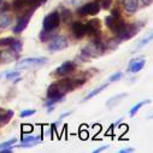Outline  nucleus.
<instances>
[{
	"label": "nucleus",
	"instance_id": "25",
	"mask_svg": "<svg viewBox=\"0 0 153 153\" xmlns=\"http://www.w3.org/2000/svg\"><path fill=\"white\" fill-rule=\"evenodd\" d=\"M24 7H27L25 0H15L13 1V9L15 10H21V9H24Z\"/></svg>",
	"mask_w": 153,
	"mask_h": 153
},
{
	"label": "nucleus",
	"instance_id": "22",
	"mask_svg": "<svg viewBox=\"0 0 153 153\" xmlns=\"http://www.w3.org/2000/svg\"><path fill=\"white\" fill-rule=\"evenodd\" d=\"M151 102V100H143V101H139L136 105H134L133 107H131V110L129 111V114H130V117H134L135 114L137 113V111L143 106V105H146V104H149Z\"/></svg>",
	"mask_w": 153,
	"mask_h": 153
},
{
	"label": "nucleus",
	"instance_id": "32",
	"mask_svg": "<svg viewBox=\"0 0 153 153\" xmlns=\"http://www.w3.org/2000/svg\"><path fill=\"white\" fill-rule=\"evenodd\" d=\"M34 130V127L31 124H23L22 126V131L23 133H31Z\"/></svg>",
	"mask_w": 153,
	"mask_h": 153
},
{
	"label": "nucleus",
	"instance_id": "33",
	"mask_svg": "<svg viewBox=\"0 0 153 153\" xmlns=\"http://www.w3.org/2000/svg\"><path fill=\"white\" fill-rule=\"evenodd\" d=\"M110 16H112V17H121L120 10H118V9H113V10L111 11V15H110Z\"/></svg>",
	"mask_w": 153,
	"mask_h": 153
},
{
	"label": "nucleus",
	"instance_id": "30",
	"mask_svg": "<svg viewBox=\"0 0 153 153\" xmlns=\"http://www.w3.org/2000/svg\"><path fill=\"white\" fill-rule=\"evenodd\" d=\"M151 40H152V34H149L148 36H146L143 40H141V42H140V44H137V48H140V47L145 46V45H146V44H148Z\"/></svg>",
	"mask_w": 153,
	"mask_h": 153
},
{
	"label": "nucleus",
	"instance_id": "26",
	"mask_svg": "<svg viewBox=\"0 0 153 153\" xmlns=\"http://www.w3.org/2000/svg\"><path fill=\"white\" fill-rule=\"evenodd\" d=\"M122 76H123V74L121 71L114 72L113 75H111L110 77H108V82H117V81H120L122 79Z\"/></svg>",
	"mask_w": 153,
	"mask_h": 153
},
{
	"label": "nucleus",
	"instance_id": "15",
	"mask_svg": "<svg viewBox=\"0 0 153 153\" xmlns=\"http://www.w3.org/2000/svg\"><path fill=\"white\" fill-rule=\"evenodd\" d=\"M122 4L128 13H135L139 9V0H123Z\"/></svg>",
	"mask_w": 153,
	"mask_h": 153
},
{
	"label": "nucleus",
	"instance_id": "34",
	"mask_svg": "<svg viewBox=\"0 0 153 153\" xmlns=\"http://www.w3.org/2000/svg\"><path fill=\"white\" fill-rule=\"evenodd\" d=\"M107 148H108V145L101 146L100 148H97V149H94V153H100V152H102V151H105V149H107Z\"/></svg>",
	"mask_w": 153,
	"mask_h": 153
},
{
	"label": "nucleus",
	"instance_id": "39",
	"mask_svg": "<svg viewBox=\"0 0 153 153\" xmlns=\"http://www.w3.org/2000/svg\"><path fill=\"white\" fill-rule=\"evenodd\" d=\"M152 1H153V0H142V3L146 5V6H148V5H151L152 4Z\"/></svg>",
	"mask_w": 153,
	"mask_h": 153
},
{
	"label": "nucleus",
	"instance_id": "13",
	"mask_svg": "<svg viewBox=\"0 0 153 153\" xmlns=\"http://www.w3.org/2000/svg\"><path fill=\"white\" fill-rule=\"evenodd\" d=\"M72 34L76 39H82V37L86 35V25L82 22L72 23Z\"/></svg>",
	"mask_w": 153,
	"mask_h": 153
},
{
	"label": "nucleus",
	"instance_id": "16",
	"mask_svg": "<svg viewBox=\"0 0 153 153\" xmlns=\"http://www.w3.org/2000/svg\"><path fill=\"white\" fill-rule=\"evenodd\" d=\"M12 22V18L10 16V13L5 12V11H1L0 12V29H5L7 28Z\"/></svg>",
	"mask_w": 153,
	"mask_h": 153
},
{
	"label": "nucleus",
	"instance_id": "40",
	"mask_svg": "<svg viewBox=\"0 0 153 153\" xmlns=\"http://www.w3.org/2000/svg\"><path fill=\"white\" fill-rule=\"evenodd\" d=\"M81 137H82L83 140H86V139L88 137V133H86V131H82V133H81Z\"/></svg>",
	"mask_w": 153,
	"mask_h": 153
},
{
	"label": "nucleus",
	"instance_id": "31",
	"mask_svg": "<svg viewBox=\"0 0 153 153\" xmlns=\"http://www.w3.org/2000/svg\"><path fill=\"white\" fill-rule=\"evenodd\" d=\"M18 75H19V70H17V71H10V72L6 74V79L7 80H13V79L17 77Z\"/></svg>",
	"mask_w": 153,
	"mask_h": 153
},
{
	"label": "nucleus",
	"instance_id": "3",
	"mask_svg": "<svg viewBox=\"0 0 153 153\" xmlns=\"http://www.w3.org/2000/svg\"><path fill=\"white\" fill-rule=\"evenodd\" d=\"M46 63H47V58L46 57H42V58H36V57L24 58V59H21L16 64V69L17 70H24V69L40 68V66H44Z\"/></svg>",
	"mask_w": 153,
	"mask_h": 153
},
{
	"label": "nucleus",
	"instance_id": "23",
	"mask_svg": "<svg viewBox=\"0 0 153 153\" xmlns=\"http://www.w3.org/2000/svg\"><path fill=\"white\" fill-rule=\"evenodd\" d=\"M54 37V34L53 31H47V30H42L41 34H40V39L42 42H46V41H51Z\"/></svg>",
	"mask_w": 153,
	"mask_h": 153
},
{
	"label": "nucleus",
	"instance_id": "6",
	"mask_svg": "<svg viewBox=\"0 0 153 153\" xmlns=\"http://www.w3.org/2000/svg\"><path fill=\"white\" fill-rule=\"evenodd\" d=\"M100 3L99 1H92L88 4H85L79 9V15L80 16H95L100 11Z\"/></svg>",
	"mask_w": 153,
	"mask_h": 153
},
{
	"label": "nucleus",
	"instance_id": "42",
	"mask_svg": "<svg viewBox=\"0 0 153 153\" xmlns=\"http://www.w3.org/2000/svg\"><path fill=\"white\" fill-rule=\"evenodd\" d=\"M0 79H1V76H0Z\"/></svg>",
	"mask_w": 153,
	"mask_h": 153
},
{
	"label": "nucleus",
	"instance_id": "18",
	"mask_svg": "<svg viewBox=\"0 0 153 153\" xmlns=\"http://www.w3.org/2000/svg\"><path fill=\"white\" fill-rule=\"evenodd\" d=\"M107 86H108V83H104V85H101L100 87H98V88H95V89H93L92 92H89V93H88V94H87V95H86V97H85V98L82 99V101L85 102V101H88L89 99H92V98H94L95 95H98L99 93H101V92H102V91H104L105 88H107Z\"/></svg>",
	"mask_w": 153,
	"mask_h": 153
},
{
	"label": "nucleus",
	"instance_id": "17",
	"mask_svg": "<svg viewBox=\"0 0 153 153\" xmlns=\"http://www.w3.org/2000/svg\"><path fill=\"white\" fill-rule=\"evenodd\" d=\"M59 15V18H60V22L63 23H69L71 22V18H72V15H71V11L66 7H60V12H58Z\"/></svg>",
	"mask_w": 153,
	"mask_h": 153
},
{
	"label": "nucleus",
	"instance_id": "28",
	"mask_svg": "<svg viewBox=\"0 0 153 153\" xmlns=\"http://www.w3.org/2000/svg\"><path fill=\"white\" fill-rule=\"evenodd\" d=\"M36 111L35 110H24L21 112V118H25L28 116H33V114H35Z\"/></svg>",
	"mask_w": 153,
	"mask_h": 153
},
{
	"label": "nucleus",
	"instance_id": "14",
	"mask_svg": "<svg viewBox=\"0 0 153 153\" xmlns=\"http://www.w3.org/2000/svg\"><path fill=\"white\" fill-rule=\"evenodd\" d=\"M146 64V60L143 58H139V59H133L128 66V71L129 72H133V74H136L139 71L142 70V68L145 66Z\"/></svg>",
	"mask_w": 153,
	"mask_h": 153
},
{
	"label": "nucleus",
	"instance_id": "10",
	"mask_svg": "<svg viewBox=\"0 0 153 153\" xmlns=\"http://www.w3.org/2000/svg\"><path fill=\"white\" fill-rule=\"evenodd\" d=\"M0 46H6L11 48L13 52L18 53L22 50V41L17 39H12V37H6V39L0 40Z\"/></svg>",
	"mask_w": 153,
	"mask_h": 153
},
{
	"label": "nucleus",
	"instance_id": "8",
	"mask_svg": "<svg viewBox=\"0 0 153 153\" xmlns=\"http://www.w3.org/2000/svg\"><path fill=\"white\" fill-rule=\"evenodd\" d=\"M33 13H34V10L27 9V12H25L24 15H22V17L18 18V22H17V24H16L15 28H13V33H15V34L22 33V31L28 27L29 19H30V17L33 16Z\"/></svg>",
	"mask_w": 153,
	"mask_h": 153
},
{
	"label": "nucleus",
	"instance_id": "38",
	"mask_svg": "<svg viewBox=\"0 0 153 153\" xmlns=\"http://www.w3.org/2000/svg\"><path fill=\"white\" fill-rule=\"evenodd\" d=\"M68 1V4H71V5H75V4H77V3H80L81 0H66Z\"/></svg>",
	"mask_w": 153,
	"mask_h": 153
},
{
	"label": "nucleus",
	"instance_id": "27",
	"mask_svg": "<svg viewBox=\"0 0 153 153\" xmlns=\"http://www.w3.org/2000/svg\"><path fill=\"white\" fill-rule=\"evenodd\" d=\"M16 142H17V140H16V139H12V140H9V141H5V142H3V143H0V149H1V148H6V147H12Z\"/></svg>",
	"mask_w": 153,
	"mask_h": 153
},
{
	"label": "nucleus",
	"instance_id": "2",
	"mask_svg": "<svg viewBox=\"0 0 153 153\" xmlns=\"http://www.w3.org/2000/svg\"><path fill=\"white\" fill-rule=\"evenodd\" d=\"M105 24L107 28H110V30L116 34L117 36L122 35L123 31L126 30L127 23L121 18V17H112V16H107L105 18Z\"/></svg>",
	"mask_w": 153,
	"mask_h": 153
},
{
	"label": "nucleus",
	"instance_id": "12",
	"mask_svg": "<svg viewBox=\"0 0 153 153\" xmlns=\"http://www.w3.org/2000/svg\"><path fill=\"white\" fill-rule=\"evenodd\" d=\"M64 97H65V95L59 91V88L57 87L56 82L52 83V85L48 87V89H47V98H48V99H52V100H54L56 102H58V101H62Z\"/></svg>",
	"mask_w": 153,
	"mask_h": 153
},
{
	"label": "nucleus",
	"instance_id": "1",
	"mask_svg": "<svg viewBox=\"0 0 153 153\" xmlns=\"http://www.w3.org/2000/svg\"><path fill=\"white\" fill-rule=\"evenodd\" d=\"M106 47L100 41H91L81 52V57L85 59L89 58H99L104 54Z\"/></svg>",
	"mask_w": 153,
	"mask_h": 153
},
{
	"label": "nucleus",
	"instance_id": "41",
	"mask_svg": "<svg viewBox=\"0 0 153 153\" xmlns=\"http://www.w3.org/2000/svg\"><path fill=\"white\" fill-rule=\"evenodd\" d=\"M53 110H54V107H53V106H48V110H47V112H48V113H51Z\"/></svg>",
	"mask_w": 153,
	"mask_h": 153
},
{
	"label": "nucleus",
	"instance_id": "21",
	"mask_svg": "<svg viewBox=\"0 0 153 153\" xmlns=\"http://www.w3.org/2000/svg\"><path fill=\"white\" fill-rule=\"evenodd\" d=\"M47 0H25L27 3V9H31V10H36L37 7H40L41 5H44Z\"/></svg>",
	"mask_w": 153,
	"mask_h": 153
},
{
	"label": "nucleus",
	"instance_id": "29",
	"mask_svg": "<svg viewBox=\"0 0 153 153\" xmlns=\"http://www.w3.org/2000/svg\"><path fill=\"white\" fill-rule=\"evenodd\" d=\"M99 3H100V7H101V9L108 10V7H110L111 4H112V0H101V1H99Z\"/></svg>",
	"mask_w": 153,
	"mask_h": 153
},
{
	"label": "nucleus",
	"instance_id": "36",
	"mask_svg": "<svg viewBox=\"0 0 153 153\" xmlns=\"http://www.w3.org/2000/svg\"><path fill=\"white\" fill-rule=\"evenodd\" d=\"M1 153H12V147H6V148H1L0 149Z\"/></svg>",
	"mask_w": 153,
	"mask_h": 153
},
{
	"label": "nucleus",
	"instance_id": "35",
	"mask_svg": "<svg viewBox=\"0 0 153 153\" xmlns=\"http://www.w3.org/2000/svg\"><path fill=\"white\" fill-rule=\"evenodd\" d=\"M72 113V111H68V112H64L63 114H60V117H59V120L62 121V120H64L65 117H68V116H70V114Z\"/></svg>",
	"mask_w": 153,
	"mask_h": 153
},
{
	"label": "nucleus",
	"instance_id": "24",
	"mask_svg": "<svg viewBox=\"0 0 153 153\" xmlns=\"http://www.w3.org/2000/svg\"><path fill=\"white\" fill-rule=\"evenodd\" d=\"M121 40L120 39H111L107 41V44L105 45V47H107L108 50H114V48H117L118 45H120Z\"/></svg>",
	"mask_w": 153,
	"mask_h": 153
},
{
	"label": "nucleus",
	"instance_id": "4",
	"mask_svg": "<svg viewBox=\"0 0 153 153\" xmlns=\"http://www.w3.org/2000/svg\"><path fill=\"white\" fill-rule=\"evenodd\" d=\"M86 25V35L91 36L93 41H100L101 36V28H100V21L94 18L91 19Z\"/></svg>",
	"mask_w": 153,
	"mask_h": 153
},
{
	"label": "nucleus",
	"instance_id": "5",
	"mask_svg": "<svg viewBox=\"0 0 153 153\" xmlns=\"http://www.w3.org/2000/svg\"><path fill=\"white\" fill-rule=\"evenodd\" d=\"M59 24H60V18H59V15H58L57 11L51 12L50 15H47L44 18V22H42L44 30H47V31L56 30L59 27Z\"/></svg>",
	"mask_w": 153,
	"mask_h": 153
},
{
	"label": "nucleus",
	"instance_id": "37",
	"mask_svg": "<svg viewBox=\"0 0 153 153\" xmlns=\"http://www.w3.org/2000/svg\"><path fill=\"white\" fill-rule=\"evenodd\" d=\"M134 151H135V149L130 147V148H124V149H121V151H120V153H131V152H134Z\"/></svg>",
	"mask_w": 153,
	"mask_h": 153
},
{
	"label": "nucleus",
	"instance_id": "11",
	"mask_svg": "<svg viewBox=\"0 0 153 153\" xmlns=\"http://www.w3.org/2000/svg\"><path fill=\"white\" fill-rule=\"evenodd\" d=\"M139 29H140V27H139L137 24H135V23H133V24H127L126 30L123 31L122 35L118 36V39H120V40H129V39L134 37V36L139 33Z\"/></svg>",
	"mask_w": 153,
	"mask_h": 153
},
{
	"label": "nucleus",
	"instance_id": "9",
	"mask_svg": "<svg viewBox=\"0 0 153 153\" xmlns=\"http://www.w3.org/2000/svg\"><path fill=\"white\" fill-rule=\"evenodd\" d=\"M68 47V40L64 36H54L51 40V42L48 44V50L51 52H57V51H62L64 48Z\"/></svg>",
	"mask_w": 153,
	"mask_h": 153
},
{
	"label": "nucleus",
	"instance_id": "20",
	"mask_svg": "<svg viewBox=\"0 0 153 153\" xmlns=\"http://www.w3.org/2000/svg\"><path fill=\"white\" fill-rule=\"evenodd\" d=\"M13 114H15V112L11 110H9L6 112H0V124H3V126L7 124L11 121V118L13 117Z\"/></svg>",
	"mask_w": 153,
	"mask_h": 153
},
{
	"label": "nucleus",
	"instance_id": "19",
	"mask_svg": "<svg viewBox=\"0 0 153 153\" xmlns=\"http://www.w3.org/2000/svg\"><path fill=\"white\" fill-rule=\"evenodd\" d=\"M126 97H127V93H121V94H118V95H114L113 98L108 99V101L106 102V106H107L108 108H112V107L116 106L120 101H122V99L126 98Z\"/></svg>",
	"mask_w": 153,
	"mask_h": 153
},
{
	"label": "nucleus",
	"instance_id": "7",
	"mask_svg": "<svg viewBox=\"0 0 153 153\" xmlns=\"http://www.w3.org/2000/svg\"><path fill=\"white\" fill-rule=\"evenodd\" d=\"M76 70V64L72 60H66L60 66H58L54 71V75L58 76V77H64V76H68L70 74H72Z\"/></svg>",
	"mask_w": 153,
	"mask_h": 153
}]
</instances>
